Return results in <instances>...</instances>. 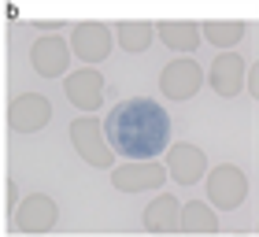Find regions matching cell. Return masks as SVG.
<instances>
[{
  "label": "cell",
  "instance_id": "cell-1",
  "mask_svg": "<svg viewBox=\"0 0 259 237\" xmlns=\"http://www.w3.org/2000/svg\"><path fill=\"white\" fill-rule=\"evenodd\" d=\"M104 141L130 160H156L170 141V115L148 97L115 104L104 118Z\"/></svg>",
  "mask_w": 259,
  "mask_h": 237
},
{
  "label": "cell",
  "instance_id": "cell-2",
  "mask_svg": "<svg viewBox=\"0 0 259 237\" xmlns=\"http://www.w3.org/2000/svg\"><path fill=\"white\" fill-rule=\"evenodd\" d=\"M70 141H74L78 156L85 163H93V167H111V163H115V152H111L108 141H104L100 118H93V115L74 118V123H70Z\"/></svg>",
  "mask_w": 259,
  "mask_h": 237
},
{
  "label": "cell",
  "instance_id": "cell-3",
  "mask_svg": "<svg viewBox=\"0 0 259 237\" xmlns=\"http://www.w3.org/2000/svg\"><path fill=\"white\" fill-rule=\"evenodd\" d=\"M244 196H248V178H244L241 167L219 163V167L207 174V200H211V208L230 211V208H237Z\"/></svg>",
  "mask_w": 259,
  "mask_h": 237
},
{
  "label": "cell",
  "instance_id": "cell-4",
  "mask_svg": "<svg viewBox=\"0 0 259 237\" xmlns=\"http://www.w3.org/2000/svg\"><path fill=\"white\" fill-rule=\"evenodd\" d=\"M56 222H60V208H56V200L45 196V193H30L15 208L11 226H15L19 233H49V230H56Z\"/></svg>",
  "mask_w": 259,
  "mask_h": 237
},
{
  "label": "cell",
  "instance_id": "cell-5",
  "mask_svg": "<svg viewBox=\"0 0 259 237\" xmlns=\"http://www.w3.org/2000/svg\"><path fill=\"white\" fill-rule=\"evenodd\" d=\"M200 86H204V70H200L196 59L182 56V59H170L167 67H163L159 74V89L167 93L170 100H189L200 93Z\"/></svg>",
  "mask_w": 259,
  "mask_h": 237
},
{
  "label": "cell",
  "instance_id": "cell-6",
  "mask_svg": "<svg viewBox=\"0 0 259 237\" xmlns=\"http://www.w3.org/2000/svg\"><path fill=\"white\" fill-rule=\"evenodd\" d=\"M167 182V167L156 160H141V163H122L111 171V185L122 193H145V189H159Z\"/></svg>",
  "mask_w": 259,
  "mask_h": 237
},
{
  "label": "cell",
  "instance_id": "cell-7",
  "mask_svg": "<svg viewBox=\"0 0 259 237\" xmlns=\"http://www.w3.org/2000/svg\"><path fill=\"white\" fill-rule=\"evenodd\" d=\"M49 118H52V104L45 100L41 93H22L8 108V123H11V130H19V134H37Z\"/></svg>",
  "mask_w": 259,
  "mask_h": 237
},
{
  "label": "cell",
  "instance_id": "cell-8",
  "mask_svg": "<svg viewBox=\"0 0 259 237\" xmlns=\"http://www.w3.org/2000/svg\"><path fill=\"white\" fill-rule=\"evenodd\" d=\"M63 93H67V100L74 104V108H81L85 115H93V111L100 108V100H104V78H100V70L81 67V70H74V74H67Z\"/></svg>",
  "mask_w": 259,
  "mask_h": 237
},
{
  "label": "cell",
  "instance_id": "cell-9",
  "mask_svg": "<svg viewBox=\"0 0 259 237\" xmlns=\"http://www.w3.org/2000/svg\"><path fill=\"white\" fill-rule=\"evenodd\" d=\"M70 49L81 63H100L111 52V30L104 22H78L70 33Z\"/></svg>",
  "mask_w": 259,
  "mask_h": 237
},
{
  "label": "cell",
  "instance_id": "cell-10",
  "mask_svg": "<svg viewBox=\"0 0 259 237\" xmlns=\"http://www.w3.org/2000/svg\"><path fill=\"white\" fill-rule=\"evenodd\" d=\"M30 63H33V70H37L41 78H60L63 70H67V63H70L67 41L56 37V33L37 37V41H33V49H30Z\"/></svg>",
  "mask_w": 259,
  "mask_h": 237
},
{
  "label": "cell",
  "instance_id": "cell-11",
  "mask_svg": "<svg viewBox=\"0 0 259 237\" xmlns=\"http://www.w3.org/2000/svg\"><path fill=\"white\" fill-rule=\"evenodd\" d=\"M204 171H207V160H204V152H200L196 145H185V141H178V145L167 152V174L174 178V182L196 185L200 178H204Z\"/></svg>",
  "mask_w": 259,
  "mask_h": 237
},
{
  "label": "cell",
  "instance_id": "cell-12",
  "mask_svg": "<svg viewBox=\"0 0 259 237\" xmlns=\"http://www.w3.org/2000/svg\"><path fill=\"white\" fill-rule=\"evenodd\" d=\"M207 82L219 97H237L244 89V59L237 52H222L207 70Z\"/></svg>",
  "mask_w": 259,
  "mask_h": 237
},
{
  "label": "cell",
  "instance_id": "cell-13",
  "mask_svg": "<svg viewBox=\"0 0 259 237\" xmlns=\"http://www.w3.org/2000/svg\"><path fill=\"white\" fill-rule=\"evenodd\" d=\"M178 219H182V204L170 193H159L145 208V230L148 233H174L178 230Z\"/></svg>",
  "mask_w": 259,
  "mask_h": 237
},
{
  "label": "cell",
  "instance_id": "cell-14",
  "mask_svg": "<svg viewBox=\"0 0 259 237\" xmlns=\"http://www.w3.org/2000/svg\"><path fill=\"white\" fill-rule=\"evenodd\" d=\"M163 37V45H167V49H174V52H193L200 41V26L196 22H189V19H163V22H156V26H152Z\"/></svg>",
  "mask_w": 259,
  "mask_h": 237
},
{
  "label": "cell",
  "instance_id": "cell-15",
  "mask_svg": "<svg viewBox=\"0 0 259 237\" xmlns=\"http://www.w3.org/2000/svg\"><path fill=\"white\" fill-rule=\"evenodd\" d=\"M178 230H185V233H215L219 230L215 208H211L207 200H189V204H182Z\"/></svg>",
  "mask_w": 259,
  "mask_h": 237
},
{
  "label": "cell",
  "instance_id": "cell-16",
  "mask_svg": "<svg viewBox=\"0 0 259 237\" xmlns=\"http://www.w3.org/2000/svg\"><path fill=\"white\" fill-rule=\"evenodd\" d=\"M115 33H119V45L126 52H145L152 45V37H156L152 22H141V19H122L119 26H115Z\"/></svg>",
  "mask_w": 259,
  "mask_h": 237
},
{
  "label": "cell",
  "instance_id": "cell-17",
  "mask_svg": "<svg viewBox=\"0 0 259 237\" xmlns=\"http://www.w3.org/2000/svg\"><path fill=\"white\" fill-rule=\"evenodd\" d=\"M200 37H207L211 45H219V49H230V45H237L244 37V22H237V19H207L204 26H200Z\"/></svg>",
  "mask_w": 259,
  "mask_h": 237
}]
</instances>
